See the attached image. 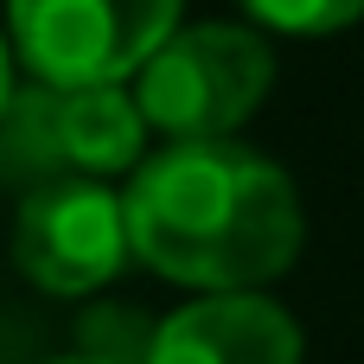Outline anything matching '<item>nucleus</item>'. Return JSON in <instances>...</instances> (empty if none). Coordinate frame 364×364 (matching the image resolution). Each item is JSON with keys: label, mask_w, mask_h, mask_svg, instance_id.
Returning <instances> with one entry per match:
<instances>
[{"label": "nucleus", "mask_w": 364, "mask_h": 364, "mask_svg": "<svg viewBox=\"0 0 364 364\" xmlns=\"http://www.w3.org/2000/svg\"><path fill=\"white\" fill-rule=\"evenodd\" d=\"M256 26L269 32H294V38H320V32H346L364 19V0H237Z\"/></svg>", "instance_id": "nucleus-7"}, {"label": "nucleus", "mask_w": 364, "mask_h": 364, "mask_svg": "<svg viewBox=\"0 0 364 364\" xmlns=\"http://www.w3.org/2000/svg\"><path fill=\"white\" fill-rule=\"evenodd\" d=\"M128 256V211L102 179H51L13 218V262L45 294H96Z\"/></svg>", "instance_id": "nucleus-4"}, {"label": "nucleus", "mask_w": 364, "mask_h": 364, "mask_svg": "<svg viewBox=\"0 0 364 364\" xmlns=\"http://www.w3.org/2000/svg\"><path fill=\"white\" fill-rule=\"evenodd\" d=\"M51 364H122V358H109V352H70V358H51Z\"/></svg>", "instance_id": "nucleus-9"}, {"label": "nucleus", "mask_w": 364, "mask_h": 364, "mask_svg": "<svg viewBox=\"0 0 364 364\" xmlns=\"http://www.w3.org/2000/svg\"><path fill=\"white\" fill-rule=\"evenodd\" d=\"M179 32V0H6V45L45 90L128 83Z\"/></svg>", "instance_id": "nucleus-3"}, {"label": "nucleus", "mask_w": 364, "mask_h": 364, "mask_svg": "<svg viewBox=\"0 0 364 364\" xmlns=\"http://www.w3.org/2000/svg\"><path fill=\"white\" fill-rule=\"evenodd\" d=\"M301 326L269 294H198L147 339V364H301Z\"/></svg>", "instance_id": "nucleus-5"}, {"label": "nucleus", "mask_w": 364, "mask_h": 364, "mask_svg": "<svg viewBox=\"0 0 364 364\" xmlns=\"http://www.w3.org/2000/svg\"><path fill=\"white\" fill-rule=\"evenodd\" d=\"M128 250L198 294H262L307 243L294 179L243 141H173L128 173Z\"/></svg>", "instance_id": "nucleus-1"}, {"label": "nucleus", "mask_w": 364, "mask_h": 364, "mask_svg": "<svg viewBox=\"0 0 364 364\" xmlns=\"http://www.w3.org/2000/svg\"><path fill=\"white\" fill-rule=\"evenodd\" d=\"M45 134H51V147L77 166V179H115V173H134L141 154H147V122H141L128 83L51 90Z\"/></svg>", "instance_id": "nucleus-6"}, {"label": "nucleus", "mask_w": 364, "mask_h": 364, "mask_svg": "<svg viewBox=\"0 0 364 364\" xmlns=\"http://www.w3.org/2000/svg\"><path fill=\"white\" fill-rule=\"evenodd\" d=\"M275 90V51L256 26H179L134 77L128 96L147 134L173 141H230Z\"/></svg>", "instance_id": "nucleus-2"}, {"label": "nucleus", "mask_w": 364, "mask_h": 364, "mask_svg": "<svg viewBox=\"0 0 364 364\" xmlns=\"http://www.w3.org/2000/svg\"><path fill=\"white\" fill-rule=\"evenodd\" d=\"M13 45H6V32H0V122H6V109H13Z\"/></svg>", "instance_id": "nucleus-8"}]
</instances>
